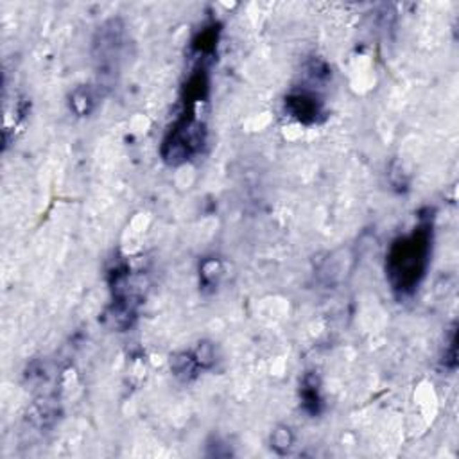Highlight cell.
<instances>
[{
    "label": "cell",
    "mask_w": 459,
    "mask_h": 459,
    "mask_svg": "<svg viewBox=\"0 0 459 459\" xmlns=\"http://www.w3.org/2000/svg\"><path fill=\"white\" fill-rule=\"evenodd\" d=\"M433 253V223L420 221L413 232L393 241L386 257V276L400 298L411 296L425 278Z\"/></svg>",
    "instance_id": "6da1fadb"
},
{
    "label": "cell",
    "mask_w": 459,
    "mask_h": 459,
    "mask_svg": "<svg viewBox=\"0 0 459 459\" xmlns=\"http://www.w3.org/2000/svg\"><path fill=\"white\" fill-rule=\"evenodd\" d=\"M206 142V129L192 114H185L167 133L162 146V158L169 166H180L201 153Z\"/></svg>",
    "instance_id": "7a4b0ae2"
},
{
    "label": "cell",
    "mask_w": 459,
    "mask_h": 459,
    "mask_svg": "<svg viewBox=\"0 0 459 459\" xmlns=\"http://www.w3.org/2000/svg\"><path fill=\"white\" fill-rule=\"evenodd\" d=\"M122 47H124V26L121 19H110L97 29L94 38V59L97 63V72L103 79L114 78L121 63Z\"/></svg>",
    "instance_id": "3957f363"
},
{
    "label": "cell",
    "mask_w": 459,
    "mask_h": 459,
    "mask_svg": "<svg viewBox=\"0 0 459 459\" xmlns=\"http://www.w3.org/2000/svg\"><path fill=\"white\" fill-rule=\"evenodd\" d=\"M286 110L301 124H316L323 117V101L311 90H296L286 97Z\"/></svg>",
    "instance_id": "277c9868"
},
{
    "label": "cell",
    "mask_w": 459,
    "mask_h": 459,
    "mask_svg": "<svg viewBox=\"0 0 459 459\" xmlns=\"http://www.w3.org/2000/svg\"><path fill=\"white\" fill-rule=\"evenodd\" d=\"M301 405L309 415L316 416L323 408V397H321V384L316 373H307L300 386Z\"/></svg>",
    "instance_id": "5b68a950"
},
{
    "label": "cell",
    "mask_w": 459,
    "mask_h": 459,
    "mask_svg": "<svg viewBox=\"0 0 459 459\" xmlns=\"http://www.w3.org/2000/svg\"><path fill=\"white\" fill-rule=\"evenodd\" d=\"M70 110L78 117H86V115L92 114V110L96 108V96H94L92 89L90 86H78L70 94Z\"/></svg>",
    "instance_id": "8992f818"
},
{
    "label": "cell",
    "mask_w": 459,
    "mask_h": 459,
    "mask_svg": "<svg viewBox=\"0 0 459 459\" xmlns=\"http://www.w3.org/2000/svg\"><path fill=\"white\" fill-rule=\"evenodd\" d=\"M171 368H173L174 375L178 378H181V380H192L199 371V366L196 363L192 352H183L174 355V359L171 360Z\"/></svg>",
    "instance_id": "52a82bcc"
},
{
    "label": "cell",
    "mask_w": 459,
    "mask_h": 459,
    "mask_svg": "<svg viewBox=\"0 0 459 459\" xmlns=\"http://www.w3.org/2000/svg\"><path fill=\"white\" fill-rule=\"evenodd\" d=\"M294 445V434L287 425H278L271 434V448L276 454H287Z\"/></svg>",
    "instance_id": "ba28073f"
},
{
    "label": "cell",
    "mask_w": 459,
    "mask_h": 459,
    "mask_svg": "<svg viewBox=\"0 0 459 459\" xmlns=\"http://www.w3.org/2000/svg\"><path fill=\"white\" fill-rule=\"evenodd\" d=\"M192 355H194L196 363H198L199 370H208L216 364V348H213L212 343L203 341L192 350Z\"/></svg>",
    "instance_id": "9c48e42d"
},
{
    "label": "cell",
    "mask_w": 459,
    "mask_h": 459,
    "mask_svg": "<svg viewBox=\"0 0 459 459\" xmlns=\"http://www.w3.org/2000/svg\"><path fill=\"white\" fill-rule=\"evenodd\" d=\"M201 282L205 287H216L219 283L221 273H223V268H221V262L217 258H208V261L203 262L201 269Z\"/></svg>",
    "instance_id": "30bf717a"
},
{
    "label": "cell",
    "mask_w": 459,
    "mask_h": 459,
    "mask_svg": "<svg viewBox=\"0 0 459 459\" xmlns=\"http://www.w3.org/2000/svg\"><path fill=\"white\" fill-rule=\"evenodd\" d=\"M455 357H458V353H455V325L450 328V332H448V345H445V366L450 368V370H454L455 368Z\"/></svg>",
    "instance_id": "8fae6325"
}]
</instances>
